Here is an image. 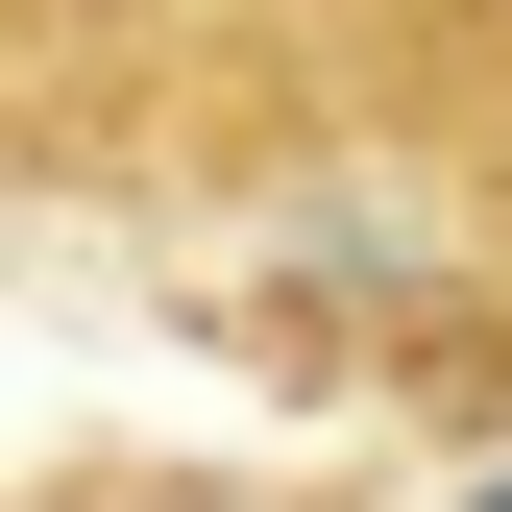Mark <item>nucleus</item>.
Wrapping results in <instances>:
<instances>
[{"label":"nucleus","instance_id":"f257e3e1","mask_svg":"<svg viewBox=\"0 0 512 512\" xmlns=\"http://www.w3.org/2000/svg\"><path fill=\"white\" fill-rule=\"evenodd\" d=\"M415 147L464 171V220L512 269V0H439V25H415Z\"/></svg>","mask_w":512,"mask_h":512}]
</instances>
